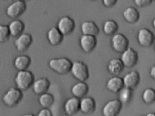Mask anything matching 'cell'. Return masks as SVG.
Here are the masks:
<instances>
[{
    "label": "cell",
    "instance_id": "1",
    "mask_svg": "<svg viewBox=\"0 0 155 116\" xmlns=\"http://www.w3.org/2000/svg\"><path fill=\"white\" fill-rule=\"evenodd\" d=\"M34 80L33 74L26 70L19 71L15 77L14 81L18 88L21 90H26L32 86Z\"/></svg>",
    "mask_w": 155,
    "mask_h": 116
},
{
    "label": "cell",
    "instance_id": "2",
    "mask_svg": "<svg viewBox=\"0 0 155 116\" xmlns=\"http://www.w3.org/2000/svg\"><path fill=\"white\" fill-rule=\"evenodd\" d=\"M72 64L69 59L63 57L51 59L48 62V65L52 70L57 73L64 75L70 71Z\"/></svg>",
    "mask_w": 155,
    "mask_h": 116
},
{
    "label": "cell",
    "instance_id": "3",
    "mask_svg": "<svg viewBox=\"0 0 155 116\" xmlns=\"http://www.w3.org/2000/svg\"><path fill=\"white\" fill-rule=\"evenodd\" d=\"M23 97V94L21 90L18 88L12 87L4 94L2 100L6 105L12 107L17 105Z\"/></svg>",
    "mask_w": 155,
    "mask_h": 116
},
{
    "label": "cell",
    "instance_id": "4",
    "mask_svg": "<svg viewBox=\"0 0 155 116\" xmlns=\"http://www.w3.org/2000/svg\"><path fill=\"white\" fill-rule=\"evenodd\" d=\"M70 71L74 77L79 81H84L89 77L88 66L81 61H76L72 63Z\"/></svg>",
    "mask_w": 155,
    "mask_h": 116
},
{
    "label": "cell",
    "instance_id": "5",
    "mask_svg": "<svg viewBox=\"0 0 155 116\" xmlns=\"http://www.w3.org/2000/svg\"><path fill=\"white\" fill-rule=\"evenodd\" d=\"M27 5L25 2L17 0L7 8L6 14L9 18L15 19L21 16L26 11Z\"/></svg>",
    "mask_w": 155,
    "mask_h": 116
},
{
    "label": "cell",
    "instance_id": "6",
    "mask_svg": "<svg viewBox=\"0 0 155 116\" xmlns=\"http://www.w3.org/2000/svg\"><path fill=\"white\" fill-rule=\"evenodd\" d=\"M76 27L74 20L68 16L61 17L58 21L56 27L64 36L72 33Z\"/></svg>",
    "mask_w": 155,
    "mask_h": 116
},
{
    "label": "cell",
    "instance_id": "7",
    "mask_svg": "<svg viewBox=\"0 0 155 116\" xmlns=\"http://www.w3.org/2000/svg\"><path fill=\"white\" fill-rule=\"evenodd\" d=\"M111 44L114 51L122 53L129 47V41L125 35L119 33L114 34L112 37Z\"/></svg>",
    "mask_w": 155,
    "mask_h": 116
},
{
    "label": "cell",
    "instance_id": "8",
    "mask_svg": "<svg viewBox=\"0 0 155 116\" xmlns=\"http://www.w3.org/2000/svg\"><path fill=\"white\" fill-rule=\"evenodd\" d=\"M153 33L149 29L143 28L140 29L137 35V40L141 46L148 48L151 46L155 41Z\"/></svg>",
    "mask_w": 155,
    "mask_h": 116
},
{
    "label": "cell",
    "instance_id": "9",
    "mask_svg": "<svg viewBox=\"0 0 155 116\" xmlns=\"http://www.w3.org/2000/svg\"><path fill=\"white\" fill-rule=\"evenodd\" d=\"M79 43L82 50L85 53H89L95 49L97 41L96 36L82 34L80 38Z\"/></svg>",
    "mask_w": 155,
    "mask_h": 116
},
{
    "label": "cell",
    "instance_id": "10",
    "mask_svg": "<svg viewBox=\"0 0 155 116\" xmlns=\"http://www.w3.org/2000/svg\"><path fill=\"white\" fill-rule=\"evenodd\" d=\"M123 103L119 99H115L107 102L103 107L102 112L105 116H115L120 112Z\"/></svg>",
    "mask_w": 155,
    "mask_h": 116
},
{
    "label": "cell",
    "instance_id": "11",
    "mask_svg": "<svg viewBox=\"0 0 155 116\" xmlns=\"http://www.w3.org/2000/svg\"><path fill=\"white\" fill-rule=\"evenodd\" d=\"M33 41L32 37L30 34L23 33L17 37L14 44L17 51L20 52H23L29 48Z\"/></svg>",
    "mask_w": 155,
    "mask_h": 116
},
{
    "label": "cell",
    "instance_id": "12",
    "mask_svg": "<svg viewBox=\"0 0 155 116\" xmlns=\"http://www.w3.org/2000/svg\"><path fill=\"white\" fill-rule=\"evenodd\" d=\"M121 54L120 59L124 66L132 67L137 63L139 59L138 53L132 48L129 47Z\"/></svg>",
    "mask_w": 155,
    "mask_h": 116
},
{
    "label": "cell",
    "instance_id": "13",
    "mask_svg": "<svg viewBox=\"0 0 155 116\" xmlns=\"http://www.w3.org/2000/svg\"><path fill=\"white\" fill-rule=\"evenodd\" d=\"M80 98L74 96L69 98L64 104L65 113L69 115L75 114L80 110Z\"/></svg>",
    "mask_w": 155,
    "mask_h": 116
},
{
    "label": "cell",
    "instance_id": "14",
    "mask_svg": "<svg viewBox=\"0 0 155 116\" xmlns=\"http://www.w3.org/2000/svg\"><path fill=\"white\" fill-rule=\"evenodd\" d=\"M50 82L48 78L43 77L34 81L32 86L35 93L40 95L47 92L50 87Z\"/></svg>",
    "mask_w": 155,
    "mask_h": 116
},
{
    "label": "cell",
    "instance_id": "15",
    "mask_svg": "<svg viewBox=\"0 0 155 116\" xmlns=\"http://www.w3.org/2000/svg\"><path fill=\"white\" fill-rule=\"evenodd\" d=\"M64 36L56 27L51 28L47 34V38L48 42L54 46L60 44L63 40Z\"/></svg>",
    "mask_w": 155,
    "mask_h": 116
},
{
    "label": "cell",
    "instance_id": "16",
    "mask_svg": "<svg viewBox=\"0 0 155 116\" xmlns=\"http://www.w3.org/2000/svg\"><path fill=\"white\" fill-rule=\"evenodd\" d=\"M96 106L95 100L91 97H84L80 100V110L83 113L90 114L95 110Z\"/></svg>",
    "mask_w": 155,
    "mask_h": 116
},
{
    "label": "cell",
    "instance_id": "17",
    "mask_svg": "<svg viewBox=\"0 0 155 116\" xmlns=\"http://www.w3.org/2000/svg\"><path fill=\"white\" fill-rule=\"evenodd\" d=\"M123 79L125 86L132 89L139 85L140 78L139 73L134 70L126 74Z\"/></svg>",
    "mask_w": 155,
    "mask_h": 116
},
{
    "label": "cell",
    "instance_id": "18",
    "mask_svg": "<svg viewBox=\"0 0 155 116\" xmlns=\"http://www.w3.org/2000/svg\"><path fill=\"white\" fill-rule=\"evenodd\" d=\"M80 29L82 34L95 36L97 35L100 32V29L97 25L91 21H86L82 23Z\"/></svg>",
    "mask_w": 155,
    "mask_h": 116
},
{
    "label": "cell",
    "instance_id": "19",
    "mask_svg": "<svg viewBox=\"0 0 155 116\" xmlns=\"http://www.w3.org/2000/svg\"><path fill=\"white\" fill-rule=\"evenodd\" d=\"M89 91L88 85L84 81H79L74 85L71 88L72 94L76 97L81 98L87 94Z\"/></svg>",
    "mask_w": 155,
    "mask_h": 116
},
{
    "label": "cell",
    "instance_id": "20",
    "mask_svg": "<svg viewBox=\"0 0 155 116\" xmlns=\"http://www.w3.org/2000/svg\"><path fill=\"white\" fill-rule=\"evenodd\" d=\"M11 35L17 37L23 33L25 25L21 20L15 19L12 21L8 25Z\"/></svg>",
    "mask_w": 155,
    "mask_h": 116
},
{
    "label": "cell",
    "instance_id": "21",
    "mask_svg": "<svg viewBox=\"0 0 155 116\" xmlns=\"http://www.w3.org/2000/svg\"><path fill=\"white\" fill-rule=\"evenodd\" d=\"M124 86L123 78L118 76L110 78L106 84L107 88L114 93L119 92Z\"/></svg>",
    "mask_w": 155,
    "mask_h": 116
},
{
    "label": "cell",
    "instance_id": "22",
    "mask_svg": "<svg viewBox=\"0 0 155 116\" xmlns=\"http://www.w3.org/2000/svg\"><path fill=\"white\" fill-rule=\"evenodd\" d=\"M31 60L26 55H22L17 56L14 61V65L19 71L26 70L31 64Z\"/></svg>",
    "mask_w": 155,
    "mask_h": 116
},
{
    "label": "cell",
    "instance_id": "23",
    "mask_svg": "<svg viewBox=\"0 0 155 116\" xmlns=\"http://www.w3.org/2000/svg\"><path fill=\"white\" fill-rule=\"evenodd\" d=\"M122 15L125 20L131 24L137 22L140 17L139 11L136 8L132 6L127 8L123 11Z\"/></svg>",
    "mask_w": 155,
    "mask_h": 116
},
{
    "label": "cell",
    "instance_id": "24",
    "mask_svg": "<svg viewBox=\"0 0 155 116\" xmlns=\"http://www.w3.org/2000/svg\"><path fill=\"white\" fill-rule=\"evenodd\" d=\"M124 65L120 59L114 58L109 62L107 69L109 73L114 75H118L123 71Z\"/></svg>",
    "mask_w": 155,
    "mask_h": 116
},
{
    "label": "cell",
    "instance_id": "25",
    "mask_svg": "<svg viewBox=\"0 0 155 116\" xmlns=\"http://www.w3.org/2000/svg\"><path fill=\"white\" fill-rule=\"evenodd\" d=\"M119 26L117 23L112 19L106 21L104 24L103 30L104 33L107 35H113L118 31Z\"/></svg>",
    "mask_w": 155,
    "mask_h": 116
},
{
    "label": "cell",
    "instance_id": "26",
    "mask_svg": "<svg viewBox=\"0 0 155 116\" xmlns=\"http://www.w3.org/2000/svg\"><path fill=\"white\" fill-rule=\"evenodd\" d=\"M54 101L53 95L47 92L40 94L38 98L39 103L43 108H48L53 104Z\"/></svg>",
    "mask_w": 155,
    "mask_h": 116
},
{
    "label": "cell",
    "instance_id": "27",
    "mask_svg": "<svg viewBox=\"0 0 155 116\" xmlns=\"http://www.w3.org/2000/svg\"><path fill=\"white\" fill-rule=\"evenodd\" d=\"M142 98L144 102L148 104L154 102L155 101V91L151 88L146 89L143 92Z\"/></svg>",
    "mask_w": 155,
    "mask_h": 116
},
{
    "label": "cell",
    "instance_id": "28",
    "mask_svg": "<svg viewBox=\"0 0 155 116\" xmlns=\"http://www.w3.org/2000/svg\"><path fill=\"white\" fill-rule=\"evenodd\" d=\"M132 89L125 86L119 92V100L123 103L127 102L130 98Z\"/></svg>",
    "mask_w": 155,
    "mask_h": 116
},
{
    "label": "cell",
    "instance_id": "29",
    "mask_svg": "<svg viewBox=\"0 0 155 116\" xmlns=\"http://www.w3.org/2000/svg\"><path fill=\"white\" fill-rule=\"evenodd\" d=\"M10 36L8 25H0V42L5 43L8 41Z\"/></svg>",
    "mask_w": 155,
    "mask_h": 116
},
{
    "label": "cell",
    "instance_id": "30",
    "mask_svg": "<svg viewBox=\"0 0 155 116\" xmlns=\"http://www.w3.org/2000/svg\"><path fill=\"white\" fill-rule=\"evenodd\" d=\"M153 0H134V4L139 7H143L150 5Z\"/></svg>",
    "mask_w": 155,
    "mask_h": 116
},
{
    "label": "cell",
    "instance_id": "31",
    "mask_svg": "<svg viewBox=\"0 0 155 116\" xmlns=\"http://www.w3.org/2000/svg\"><path fill=\"white\" fill-rule=\"evenodd\" d=\"M38 116H51L52 113L51 110L47 108H43L40 110L38 113Z\"/></svg>",
    "mask_w": 155,
    "mask_h": 116
},
{
    "label": "cell",
    "instance_id": "32",
    "mask_svg": "<svg viewBox=\"0 0 155 116\" xmlns=\"http://www.w3.org/2000/svg\"><path fill=\"white\" fill-rule=\"evenodd\" d=\"M117 1L118 0H102L103 5L107 8H110L114 6Z\"/></svg>",
    "mask_w": 155,
    "mask_h": 116
},
{
    "label": "cell",
    "instance_id": "33",
    "mask_svg": "<svg viewBox=\"0 0 155 116\" xmlns=\"http://www.w3.org/2000/svg\"><path fill=\"white\" fill-rule=\"evenodd\" d=\"M155 66H152L150 70V76L154 79L155 78Z\"/></svg>",
    "mask_w": 155,
    "mask_h": 116
},
{
    "label": "cell",
    "instance_id": "34",
    "mask_svg": "<svg viewBox=\"0 0 155 116\" xmlns=\"http://www.w3.org/2000/svg\"><path fill=\"white\" fill-rule=\"evenodd\" d=\"M155 115V113L152 112L150 113L147 114V115L148 116H154Z\"/></svg>",
    "mask_w": 155,
    "mask_h": 116
},
{
    "label": "cell",
    "instance_id": "35",
    "mask_svg": "<svg viewBox=\"0 0 155 116\" xmlns=\"http://www.w3.org/2000/svg\"><path fill=\"white\" fill-rule=\"evenodd\" d=\"M21 0L25 2L26 1H29L30 0Z\"/></svg>",
    "mask_w": 155,
    "mask_h": 116
},
{
    "label": "cell",
    "instance_id": "36",
    "mask_svg": "<svg viewBox=\"0 0 155 116\" xmlns=\"http://www.w3.org/2000/svg\"><path fill=\"white\" fill-rule=\"evenodd\" d=\"M153 22L154 23V22H155V20H154L153 21ZM153 27H154V26H155V25H154V24H153Z\"/></svg>",
    "mask_w": 155,
    "mask_h": 116
},
{
    "label": "cell",
    "instance_id": "37",
    "mask_svg": "<svg viewBox=\"0 0 155 116\" xmlns=\"http://www.w3.org/2000/svg\"><path fill=\"white\" fill-rule=\"evenodd\" d=\"M90 0L91 1H97V0Z\"/></svg>",
    "mask_w": 155,
    "mask_h": 116
},
{
    "label": "cell",
    "instance_id": "38",
    "mask_svg": "<svg viewBox=\"0 0 155 116\" xmlns=\"http://www.w3.org/2000/svg\"><path fill=\"white\" fill-rule=\"evenodd\" d=\"M4 0V1H9V0Z\"/></svg>",
    "mask_w": 155,
    "mask_h": 116
},
{
    "label": "cell",
    "instance_id": "39",
    "mask_svg": "<svg viewBox=\"0 0 155 116\" xmlns=\"http://www.w3.org/2000/svg\"></svg>",
    "mask_w": 155,
    "mask_h": 116
}]
</instances>
